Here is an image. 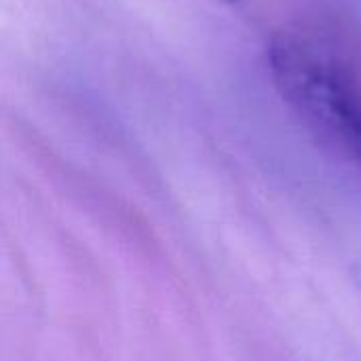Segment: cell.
I'll return each instance as SVG.
<instances>
[{
  "label": "cell",
  "mask_w": 361,
  "mask_h": 361,
  "mask_svg": "<svg viewBox=\"0 0 361 361\" xmlns=\"http://www.w3.org/2000/svg\"><path fill=\"white\" fill-rule=\"evenodd\" d=\"M267 61L296 121L332 154L361 167V25L302 17L277 27Z\"/></svg>",
  "instance_id": "1"
}]
</instances>
